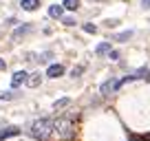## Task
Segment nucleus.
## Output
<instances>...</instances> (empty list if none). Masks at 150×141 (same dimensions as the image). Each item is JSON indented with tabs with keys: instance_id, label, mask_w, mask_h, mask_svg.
Here are the masks:
<instances>
[{
	"instance_id": "dca6fc26",
	"label": "nucleus",
	"mask_w": 150,
	"mask_h": 141,
	"mask_svg": "<svg viewBox=\"0 0 150 141\" xmlns=\"http://www.w3.org/2000/svg\"><path fill=\"white\" fill-rule=\"evenodd\" d=\"M69 102H71L69 97H62V99H57V102L53 104V108H55V110H57V108H64V106H66V104H69Z\"/></svg>"
},
{
	"instance_id": "4be33fe9",
	"label": "nucleus",
	"mask_w": 150,
	"mask_h": 141,
	"mask_svg": "<svg viewBox=\"0 0 150 141\" xmlns=\"http://www.w3.org/2000/svg\"><path fill=\"white\" fill-rule=\"evenodd\" d=\"M5 68H7V62H5V60H0V70H5Z\"/></svg>"
},
{
	"instance_id": "423d86ee",
	"label": "nucleus",
	"mask_w": 150,
	"mask_h": 141,
	"mask_svg": "<svg viewBox=\"0 0 150 141\" xmlns=\"http://www.w3.org/2000/svg\"><path fill=\"white\" fill-rule=\"evenodd\" d=\"M16 135H20V128H16V126L2 128V130H0V141H7V139H11V137H16Z\"/></svg>"
},
{
	"instance_id": "0eeeda50",
	"label": "nucleus",
	"mask_w": 150,
	"mask_h": 141,
	"mask_svg": "<svg viewBox=\"0 0 150 141\" xmlns=\"http://www.w3.org/2000/svg\"><path fill=\"white\" fill-rule=\"evenodd\" d=\"M20 7H22L24 11H35L38 7H40V0H22Z\"/></svg>"
},
{
	"instance_id": "412c9836",
	"label": "nucleus",
	"mask_w": 150,
	"mask_h": 141,
	"mask_svg": "<svg viewBox=\"0 0 150 141\" xmlns=\"http://www.w3.org/2000/svg\"><path fill=\"white\" fill-rule=\"evenodd\" d=\"M141 5H144V9H150V0H141Z\"/></svg>"
},
{
	"instance_id": "4468645a",
	"label": "nucleus",
	"mask_w": 150,
	"mask_h": 141,
	"mask_svg": "<svg viewBox=\"0 0 150 141\" xmlns=\"http://www.w3.org/2000/svg\"><path fill=\"white\" fill-rule=\"evenodd\" d=\"M20 93H13V90H7V93H0V99L2 102H9V99H16Z\"/></svg>"
},
{
	"instance_id": "1a4fd4ad",
	"label": "nucleus",
	"mask_w": 150,
	"mask_h": 141,
	"mask_svg": "<svg viewBox=\"0 0 150 141\" xmlns=\"http://www.w3.org/2000/svg\"><path fill=\"white\" fill-rule=\"evenodd\" d=\"M29 31H33V24H22V27H18V29L13 31V38L18 40L20 35H24V33H29Z\"/></svg>"
},
{
	"instance_id": "f8f14e48",
	"label": "nucleus",
	"mask_w": 150,
	"mask_h": 141,
	"mask_svg": "<svg viewBox=\"0 0 150 141\" xmlns=\"http://www.w3.org/2000/svg\"><path fill=\"white\" fill-rule=\"evenodd\" d=\"M132 38V31L130 29H128V31H122V33H117V35H115V40H117V42H126V40H130Z\"/></svg>"
},
{
	"instance_id": "9b49d317",
	"label": "nucleus",
	"mask_w": 150,
	"mask_h": 141,
	"mask_svg": "<svg viewBox=\"0 0 150 141\" xmlns=\"http://www.w3.org/2000/svg\"><path fill=\"white\" fill-rule=\"evenodd\" d=\"M95 53L97 55H104V53H110V42H99L95 47Z\"/></svg>"
},
{
	"instance_id": "aec40b11",
	"label": "nucleus",
	"mask_w": 150,
	"mask_h": 141,
	"mask_svg": "<svg viewBox=\"0 0 150 141\" xmlns=\"http://www.w3.org/2000/svg\"><path fill=\"white\" fill-rule=\"evenodd\" d=\"M51 60V53H42V55H40V62H49Z\"/></svg>"
},
{
	"instance_id": "9d476101",
	"label": "nucleus",
	"mask_w": 150,
	"mask_h": 141,
	"mask_svg": "<svg viewBox=\"0 0 150 141\" xmlns=\"http://www.w3.org/2000/svg\"><path fill=\"white\" fill-rule=\"evenodd\" d=\"M27 84L29 86H40V84H42V75H40V73H31L29 80H27Z\"/></svg>"
},
{
	"instance_id": "2eb2a0df",
	"label": "nucleus",
	"mask_w": 150,
	"mask_h": 141,
	"mask_svg": "<svg viewBox=\"0 0 150 141\" xmlns=\"http://www.w3.org/2000/svg\"><path fill=\"white\" fill-rule=\"evenodd\" d=\"M84 70H86V66H84V64H80V66H75V68L71 70V75H73V77H80Z\"/></svg>"
},
{
	"instance_id": "20e7f679",
	"label": "nucleus",
	"mask_w": 150,
	"mask_h": 141,
	"mask_svg": "<svg viewBox=\"0 0 150 141\" xmlns=\"http://www.w3.org/2000/svg\"><path fill=\"white\" fill-rule=\"evenodd\" d=\"M117 88H119V82L115 80V77H110V80H106L102 84L99 90H102V95H108V93H112V90H117Z\"/></svg>"
},
{
	"instance_id": "f03ea898",
	"label": "nucleus",
	"mask_w": 150,
	"mask_h": 141,
	"mask_svg": "<svg viewBox=\"0 0 150 141\" xmlns=\"http://www.w3.org/2000/svg\"><path fill=\"white\" fill-rule=\"evenodd\" d=\"M53 132H57V137H62V139H71L75 135L73 117H57L53 123Z\"/></svg>"
},
{
	"instance_id": "6ab92c4d",
	"label": "nucleus",
	"mask_w": 150,
	"mask_h": 141,
	"mask_svg": "<svg viewBox=\"0 0 150 141\" xmlns=\"http://www.w3.org/2000/svg\"><path fill=\"white\" fill-rule=\"evenodd\" d=\"M108 57H110L112 62H117V60H119V51H115V49H110V53H108Z\"/></svg>"
},
{
	"instance_id": "f257e3e1",
	"label": "nucleus",
	"mask_w": 150,
	"mask_h": 141,
	"mask_svg": "<svg viewBox=\"0 0 150 141\" xmlns=\"http://www.w3.org/2000/svg\"><path fill=\"white\" fill-rule=\"evenodd\" d=\"M53 123H55V119H51V117L35 119V121L31 123V135L35 137L38 141H47L49 137H51V132H53Z\"/></svg>"
},
{
	"instance_id": "f3484780",
	"label": "nucleus",
	"mask_w": 150,
	"mask_h": 141,
	"mask_svg": "<svg viewBox=\"0 0 150 141\" xmlns=\"http://www.w3.org/2000/svg\"><path fill=\"white\" fill-rule=\"evenodd\" d=\"M62 22H64L66 27H75V18H73V16H64V18H62Z\"/></svg>"
},
{
	"instance_id": "7ed1b4c3",
	"label": "nucleus",
	"mask_w": 150,
	"mask_h": 141,
	"mask_svg": "<svg viewBox=\"0 0 150 141\" xmlns=\"http://www.w3.org/2000/svg\"><path fill=\"white\" fill-rule=\"evenodd\" d=\"M27 80H29V73H27V70H16L13 77H11V86H13V88H18V86L27 84Z\"/></svg>"
},
{
	"instance_id": "a211bd4d",
	"label": "nucleus",
	"mask_w": 150,
	"mask_h": 141,
	"mask_svg": "<svg viewBox=\"0 0 150 141\" xmlns=\"http://www.w3.org/2000/svg\"><path fill=\"white\" fill-rule=\"evenodd\" d=\"M82 29H84L86 33H97V27H95V24H91V22H86Z\"/></svg>"
},
{
	"instance_id": "ddd939ff",
	"label": "nucleus",
	"mask_w": 150,
	"mask_h": 141,
	"mask_svg": "<svg viewBox=\"0 0 150 141\" xmlns=\"http://www.w3.org/2000/svg\"><path fill=\"white\" fill-rule=\"evenodd\" d=\"M62 7H64V9H71V11H75L77 7H80V0H64V2H62Z\"/></svg>"
},
{
	"instance_id": "39448f33",
	"label": "nucleus",
	"mask_w": 150,
	"mask_h": 141,
	"mask_svg": "<svg viewBox=\"0 0 150 141\" xmlns=\"http://www.w3.org/2000/svg\"><path fill=\"white\" fill-rule=\"evenodd\" d=\"M62 75H64V66H62V64H51L47 68V77H51V80L62 77Z\"/></svg>"
},
{
	"instance_id": "6e6552de",
	"label": "nucleus",
	"mask_w": 150,
	"mask_h": 141,
	"mask_svg": "<svg viewBox=\"0 0 150 141\" xmlns=\"http://www.w3.org/2000/svg\"><path fill=\"white\" fill-rule=\"evenodd\" d=\"M49 16H51V18H62V16H64V7L62 5H51L49 7Z\"/></svg>"
}]
</instances>
